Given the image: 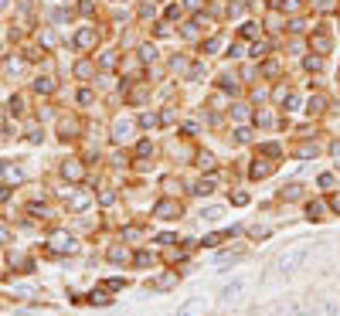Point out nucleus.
Wrapping results in <instances>:
<instances>
[{
	"mask_svg": "<svg viewBox=\"0 0 340 316\" xmlns=\"http://www.w3.org/2000/svg\"><path fill=\"white\" fill-rule=\"evenodd\" d=\"M242 31H245V37H255V34H259V24H245Z\"/></svg>",
	"mask_w": 340,
	"mask_h": 316,
	"instance_id": "nucleus-46",
	"label": "nucleus"
},
{
	"mask_svg": "<svg viewBox=\"0 0 340 316\" xmlns=\"http://www.w3.org/2000/svg\"><path fill=\"white\" fill-rule=\"evenodd\" d=\"M78 102H82V106H89V102H92V92H89V89H82V92H78Z\"/></svg>",
	"mask_w": 340,
	"mask_h": 316,
	"instance_id": "nucleus-44",
	"label": "nucleus"
},
{
	"mask_svg": "<svg viewBox=\"0 0 340 316\" xmlns=\"http://www.w3.org/2000/svg\"><path fill=\"white\" fill-rule=\"evenodd\" d=\"M177 316H204V299L201 296H190L180 303V310H177Z\"/></svg>",
	"mask_w": 340,
	"mask_h": 316,
	"instance_id": "nucleus-6",
	"label": "nucleus"
},
{
	"mask_svg": "<svg viewBox=\"0 0 340 316\" xmlns=\"http://www.w3.org/2000/svg\"><path fill=\"white\" fill-rule=\"evenodd\" d=\"M201 218H204V221H218V218H221V207H208Z\"/></svg>",
	"mask_w": 340,
	"mask_h": 316,
	"instance_id": "nucleus-33",
	"label": "nucleus"
},
{
	"mask_svg": "<svg viewBox=\"0 0 340 316\" xmlns=\"http://www.w3.org/2000/svg\"><path fill=\"white\" fill-rule=\"evenodd\" d=\"M51 20H55V24H65V20H68V10H55Z\"/></svg>",
	"mask_w": 340,
	"mask_h": 316,
	"instance_id": "nucleus-42",
	"label": "nucleus"
},
{
	"mask_svg": "<svg viewBox=\"0 0 340 316\" xmlns=\"http://www.w3.org/2000/svg\"><path fill=\"white\" fill-rule=\"evenodd\" d=\"M48 248L58 252V255H68V252H75V235H68V231H55V235L48 238Z\"/></svg>",
	"mask_w": 340,
	"mask_h": 316,
	"instance_id": "nucleus-3",
	"label": "nucleus"
},
{
	"mask_svg": "<svg viewBox=\"0 0 340 316\" xmlns=\"http://www.w3.org/2000/svg\"><path fill=\"white\" fill-rule=\"evenodd\" d=\"M323 106H327V99H323V95H313V99H310V112H320Z\"/></svg>",
	"mask_w": 340,
	"mask_h": 316,
	"instance_id": "nucleus-29",
	"label": "nucleus"
},
{
	"mask_svg": "<svg viewBox=\"0 0 340 316\" xmlns=\"http://www.w3.org/2000/svg\"><path fill=\"white\" fill-rule=\"evenodd\" d=\"M265 51H269V44H252V58H265Z\"/></svg>",
	"mask_w": 340,
	"mask_h": 316,
	"instance_id": "nucleus-34",
	"label": "nucleus"
},
{
	"mask_svg": "<svg viewBox=\"0 0 340 316\" xmlns=\"http://www.w3.org/2000/svg\"><path fill=\"white\" fill-rule=\"evenodd\" d=\"M330 207H334V211H340V197H334V201H330Z\"/></svg>",
	"mask_w": 340,
	"mask_h": 316,
	"instance_id": "nucleus-50",
	"label": "nucleus"
},
{
	"mask_svg": "<svg viewBox=\"0 0 340 316\" xmlns=\"http://www.w3.org/2000/svg\"><path fill=\"white\" fill-rule=\"evenodd\" d=\"M238 259H242L238 252H225V255H218V262H221V265H228V262H238Z\"/></svg>",
	"mask_w": 340,
	"mask_h": 316,
	"instance_id": "nucleus-35",
	"label": "nucleus"
},
{
	"mask_svg": "<svg viewBox=\"0 0 340 316\" xmlns=\"http://www.w3.org/2000/svg\"><path fill=\"white\" fill-rule=\"evenodd\" d=\"M303 65H306L310 72H320V68H323V58H320V55H313V58H306Z\"/></svg>",
	"mask_w": 340,
	"mask_h": 316,
	"instance_id": "nucleus-24",
	"label": "nucleus"
},
{
	"mask_svg": "<svg viewBox=\"0 0 340 316\" xmlns=\"http://www.w3.org/2000/svg\"><path fill=\"white\" fill-rule=\"evenodd\" d=\"M310 252H313V245H293V248H286V252H279L276 255V262H272V272L276 276H296L303 265H306V259H310Z\"/></svg>",
	"mask_w": 340,
	"mask_h": 316,
	"instance_id": "nucleus-1",
	"label": "nucleus"
},
{
	"mask_svg": "<svg viewBox=\"0 0 340 316\" xmlns=\"http://www.w3.org/2000/svg\"><path fill=\"white\" fill-rule=\"evenodd\" d=\"M0 279H3V272H0Z\"/></svg>",
	"mask_w": 340,
	"mask_h": 316,
	"instance_id": "nucleus-52",
	"label": "nucleus"
},
{
	"mask_svg": "<svg viewBox=\"0 0 340 316\" xmlns=\"http://www.w3.org/2000/svg\"><path fill=\"white\" fill-rule=\"evenodd\" d=\"M272 170H276V163H265V160H255V163H252V170H248V173H252L255 180H259V177H269Z\"/></svg>",
	"mask_w": 340,
	"mask_h": 316,
	"instance_id": "nucleus-12",
	"label": "nucleus"
},
{
	"mask_svg": "<svg viewBox=\"0 0 340 316\" xmlns=\"http://www.w3.org/2000/svg\"><path fill=\"white\" fill-rule=\"evenodd\" d=\"M109 262H126V248H109Z\"/></svg>",
	"mask_w": 340,
	"mask_h": 316,
	"instance_id": "nucleus-30",
	"label": "nucleus"
},
{
	"mask_svg": "<svg viewBox=\"0 0 340 316\" xmlns=\"http://www.w3.org/2000/svg\"><path fill=\"white\" fill-rule=\"evenodd\" d=\"M255 123H262V126H269V123H272V116H269V112H259V116H255Z\"/></svg>",
	"mask_w": 340,
	"mask_h": 316,
	"instance_id": "nucleus-47",
	"label": "nucleus"
},
{
	"mask_svg": "<svg viewBox=\"0 0 340 316\" xmlns=\"http://www.w3.org/2000/svg\"><path fill=\"white\" fill-rule=\"evenodd\" d=\"M317 7L320 10H334V0H317Z\"/></svg>",
	"mask_w": 340,
	"mask_h": 316,
	"instance_id": "nucleus-48",
	"label": "nucleus"
},
{
	"mask_svg": "<svg viewBox=\"0 0 340 316\" xmlns=\"http://www.w3.org/2000/svg\"><path fill=\"white\" fill-rule=\"evenodd\" d=\"M61 177H65V180H82V177H85V167H82L78 160H65V163H61Z\"/></svg>",
	"mask_w": 340,
	"mask_h": 316,
	"instance_id": "nucleus-9",
	"label": "nucleus"
},
{
	"mask_svg": "<svg viewBox=\"0 0 340 316\" xmlns=\"http://www.w3.org/2000/svg\"><path fill=\"white\" fill-rule=\"evenodd\" d=\"M173 282H177V272H170V276H160V279H153L150 286H153V289H170Z\"/></svg>",
	"mask_w": 340,
	"mask_h": 316,
	"instance_id": "nucleus-17",
	"label": "nucleus"
},
{
	"mask_svg": "<svg viewBox=\"0 0 340 316\" xmlns=\"http://www.w3.org/2000/svg\"><path fill=\"white\" fill-rule=\"evenodd\" d=\"M65 3H68V0H65Z\"/></svg>",
	"mask_w": 340,
	"mask_h": 316,
	"instance_id": "nucleus-53",
	"label": "nucleus"
},
{
	"mask_svg": "<svg viewBox=\"0 0 340 316\" xmlns=\"http://www.w3.org/2000/svg\"><path fill=\"white\" fill-rule=\"evenodd\" d=\"M276 7H279V10H289V14H293V10H300V7H303V0H276Z\"/></svg>",
	"mask_w": 340,
	"mask_h": 316,
	"instance_id": "nucleus-19",
	"label": "nucleus"
},
{
	"mask_svg": "<svg viewBox=\"0 0 340 316\" xmlns=\"http://www.w3.org/2000/svg\"><path fill=\"white\" fill-rule=\"evenodd\" d=\"M310 44H313V51H317V55H327V51H330V37H327V34H313Z\"/></svg>",
	"mask_w": 340,
	"mask_h": 316,
	"instance_id": "nucleus-15",
	"label": "nucleus"
},
{
	"mask_svg": "<svg viewBox=\"0 0 340 316\" xmlns=\"http://www.w3.org/2000/svg\"><path fill=\"white\" fill-rule=\"evenodd\" d=\"M89 201H92V197H89V194H75V197H72V211H85V207H89Z\"/></svg>",
	"mask_w": 340,
	"mask_h": 316,
	"instance_id": "nucleus-18",
	"label": "nucleus"
},
{
	"mask_svg": "<svg viewBox=\"0 0 340 316\" xmlns=\"http://www.w3.org/2000/svg\"><path fill=\"white\" fill-rule=\"evenodd\" d=\"M320 214H323V204H320V201H313V204H310V218H320Z\"/></svg>",
	"mask_w": 340,
	"mask_h": 316,
	"instance_id": "nucleus-40",
	"label": "nucleus"
},
{
	"mask_svg": "<svg viewBox=\"0 0 340 316\" xmlns=\"http://www.w3.org/2000/svg\"><path fill=\"white\" fill-rule=\"evenodd\" d=\"M123 286H126L123 279H106V282H102V289H109V293H116V289H123Z\"/></svg>",
	"mask_w": 340,
	"mask_h": 316,
	"instance_id": "nucleus-31",
	"label": "nucleus"
},
{
	"mask_svg": "<svg viewBox=\"0 0 340 316\" xmlns=\"http://www.w3.org/2000/svg\"><path fill=\"white\" fill-rule=\"evenodd\" d=\"M140 58L143 61H153L157 58V44H140Z\"/></svg>",
	"mask_w": 340,
	"mask_h": 316,
	"instance_id": "nucleus-20",
	"label": "nucleus"
},
{
	"mask_svg": "<svg viewBox=\"0 0 340 316\" xmlns=\"http://www.w3.org/2000/svg\"><path fill=\"white\" fill-rule=\"evenodd\" d=\"M231 235H235V228H228V231H214V235H204V242L201 245H221V242H228V238H231Z\"/></svg>",
	"mask_w": 340,
	"mask_h": 316,
	"instance_id": "nucleus-13",
	"label": "nucleus"
},
{
	"mask_svg": "<svg viewBox=\"0 0 340 316\" xmlns=\"http://www.w3.org/2000/svg\"><path fill=\"white\" fill-rule=\"evenodd\" d=\"M150 262H153L150 252H136V265H150Z\"/></svg>",
	"mask_w": 340,
	"mask_h": 316,
	"instance_id": "nucleus-36",
	"label": "nucleus"
},
{
	"mask_svg": "<svg viewBox=\"0 0 340 316\" xmlns=\"http://www.w3.org/2000/svg\"><path fill=\"white\" fill-rule=\"evenodd\" d=\"M20 112H24V99L14 95V99H10V116H20Z\"/></svg>",
	"mask_w": 340,
	"mask_h": 316,
	"instance_id": "nucleus-27",
	"label": "nucleus"
},
{
	"mask_svg": "<svg viewBox=\"0 0 340 316\" xmlns=\"http://www.w3.org/2000/svg\"><path fill=\"white\" fill-rule=\"evenodd\" d=\"M34 92H41V95L55 92V78H48V75H38V78H34Z\"/></svg>",
	"mask_w": 340,
	"mask_h": 316,
	"instance_id": "nucleus-14",
	"label": "nucleus"
},
{
	"mask_svg": "<svg viewBox=\"0 0 340 316\" xmlns=\"http://www.w3.org/2000/svg\"><path fill=\"white\" fill-rule=\"evenodd\" d=\"M262 72H265V75H279V65H276V61H265Z\"/></svg>",
	"mask_w": 340,
	"mask_h": 316,
	"instance_id": "nucleus-45",
	"label": "nucleus"
},
{
	"mask_svg": "<svg viewBox=\"0 0 340 316\" xmlns=\"http://www.w3.org/2000/svg\"><path fill=\"white\" fill-rule=\"evenodd\" d=\"M41 140H44V133H41V130H31V133H27V143H41Z\"/></svg>",
	"mask_w": 340,
	"mask_h": 316,
	"instance_id": "nucleus-39",
	"label": "nucleus"
},
{
	"mask_svg": "<svg viewBox=\"0 0 340 316\" xmlns=\"http://www.w3.org/2000/svg\"><path fill=\"white\" fill-rule=\"evenodd\" d=\"M279 316H310V310H306L303 303H296V299H293V303H286L283 310H279Z\"/></svg>",
	"mask_w": 340,
	"mask_h": 316,
	"instance_id": "nucleus-11",
	"label": "nucleus"
},
{
	"mask_svg": "<svg viewBox=\"0 0 340 316\" xmlns=\"http://www.w3.org/2000/svg\"><path fill=\"white\" fill-rule=\"evenodd\" d=\"M231 116H235L238 123H245L248 119V106H231Z\"/></svg>",
	"mask_w": 340,
	"mask_h": 316,
	"instance_id": "nucleus-26",
	"label": "nucleus"
},
{
	"mask_svg": "<svg viewBox=\"0 0 340 316\" xmlns=\"http://www.w3.org/2000/svg\"><path fill=\"white\" fill-rule=\"evenodd\" d=\"M153 123H157V116H153V112H143V116H140V126H153Z\"/></svg>",
	"mask_w": 340,
	"mask_h": 316,
	"instance_id": "nucleus-38",
	"label": "nucleus"
},
{
	"mask_svg": "<svg viewBox=\"0 0 340 316\" xmlns=\"http://www.w3.org/2000/svg\"><path fill=\"white\" fill-rule=\"evenodd\" d=\"M72 44H75L78 51H85V48H92V44H95V27H82V31L75 34V41H72Z\"/></svg>",
	"mask_w": 340,
	"mask_h": 316,
	"instance_id": "nucleus-10",
	"label": "nucleus"
},
{
	"mask_svg": "<svg viewBox=\"0 0 340 316\" xmlns=\"http://www.w3.org/2000/svg\"><path fill=\"white\" fill-rule=\"evenodd\" d=\"M0 180H7V184H20L24 180V170L17 163H0Z\"/></svg>",
	"mask_w": 340,
	"mask_h": 316,
	"instance_id": "nucleus-8",
	"label": "nucleus"
},
{
	"mask_svg": "<svg viewBox=\"0 0 340 316\" xmlns=\"http://www.w3.org/2000/svg\"><path fill=\"white\" fill-rule=\"evenodd\" d=\"M194 194H201V197H204V194H214V177H208V180H201Z\"/></svg>",
	"mask_w": 340,
	"mask_h": 316,
	"instance_id": "nucleus-21",
	"label": "nucleus"
},
{
	"mask_svg": "<svg viewBox=\"0 0 340 316\" xmlns=\"http://www.w3.org/2000/svg\"><path fill=\"white\" fill-rule=\"evenodd\" d=\"M218 48H221V37H211L208 44H204V55H214Z\"/></svg>",
	"mask_w": 340,
	"mask_h": 316,
	"instance_id": "nucleus-32",
	"label": "nucleus"
},
{
	"mask_svg": "<svg viewBox=\"0 0 340 316\" xmlns=\"http://www.w3.org/2000/svg\"><path fill=\"white\" fill-rule=\"evenodd\" d=\"M153 218H164V221L180 218V204H177V201H160V204L153 207Z\"/></svg>",
	"mask_w": 340,
	"mask_h": 316,
	"instance_id": "nucleus-7",
	"label": "nucleus"
},
{
	"mask_svg": "<svg viewBox=\"0 0 340 316\" xmlns=\"http://www.w3.org/2000/svg\"><path fill=\"white\" fill-rule=\"evenodd\" d=\"M75 75H78V78H89V75H92V61H78Z\"/></svg>",
	"mask_w": 340,
	"mask_h": 316,
	"instance_id": "nucleus-22",
	"label": "nucleus"
},
{
	"mask_svg": "<svg viewBox=\"0 0 340 316\" xmlns=\"http://www.w3.org/2000/svg\"><path fill=\"white\" fill-rule=\"evenodd\" d=\"M248 289H252V279H248V276H235L231 282L221 286V303H225V306H238V303L248 296Z\"/></svg>",
	"mask_w": 340,
	"mask_h": 316,
	"instance_id": "nucleus-2",
	"label": "nucleus"
},
{
	"mask_svg": "<svg viewBox=\"0 0 340 316\" xmlns=\"http://www.w3.org/2000/svg\"><path fill=\"white\" fill-rule=\"evenodd\" d=\"M99 201H102V204L109 207V204H113V201H116V194H113V190H102V197H99Z\"/></svg>",
	"mask_w": 340,
	"mask_h": 316,
	"instance_id": "nucleus-43",
	"label": "nucleus"
},
{
	"mask_svg": "<svg viewBox=\"0 0 340 316\" xmlns=\"http://www.w3.org/2000/svg\"><path fill=\"white\" fill-rule=\"evenodd\" d=\"M133 126H136V123H133L130 116H119V119L113 123V140H116V143H123V140H130Z\"/></svg>",
	"mask_w": 340,
	"mask_h": 316,
	"instance_id": "nucleus-5",
	"label": "nucleus"
},
{
	"mask_svg": "<svg viewBox=\"0 0 340 316\" xmlns=\"http://www.w3.org/2000/svg\"><path fill=\"white\" fill-rule=\"evenodd\" d=\"M317 316H340V296L337 293H327L317 303Z\"/></svg>",
	"mask_w": 340,
	"mask_h": 316,
	"instance_id": "nucleus-4",
	"label": "nucleus"
},
{
	"mask_svg": "<svg viewBox=\"0 0 340 316\" xmlns=\"http://www.w3.org/2000/svg\"><path fill=\"white\" fill-rule=\"evenodd\" d=\"M300 157H317V143H306V147H300Z\"/></svg>",
	"mask_w": 340,
	"mask_h": 316,
	"instance_id": "nucleus-37",
	"label": "nucleus"
},
{
	"mask_svg": "<svg viewBox=\"0 0 340 316\" xmlns=\"http://www.w3.org/2000/svg\"><path fill=\"white\" fill-rule=\"evenodd\" d=\"M89 303H92V306H109L113 299L106 296V289H92V293H89Z\"/></svg>",
	"mask_w": 340,
	"mask_h": 316,
	"instance_id": "nucleus-16",
	"label": "nucleus"
},
{
	"mask_svg": "<svg viewBox=\"0 0 340 316\" xmlns=\"http://www.w3.org/2000/svg\"><path fill=\"white\" fill-rule=\"evenodd\" d=\"M197 167L201 170H214V157H211V153H201V157H197Z\"/></svg>",
	"mask_w": 340,
	"mask_h": 316,
	"instance_id": "nucleus-23",
	"label": "nucleus"
},
{
	"mask_svg": "<svg viewBox=\"0 0 340 316\" xmlns=\"http://www.w3.org/2000/svg\"><path fill=\"white\" fill-rule=\"evenodd\" d=\"M300 190H303L300 184H289V187L283 190V197H286V201H296V197H300Z\"/></svg>",
	"mask_w": 340,
	"mask_h": 316,
	"instance_id": "nucleus-25",
	"label": "nucleus"
},
{
	"mask_svg": "<svg viewBox=\"0 0 340 316\" xmlns=\"http://www.w3.org/2000/svg\"><path fill=\"white\" fill-rule=\"evenodd\" d=\"M201 3H204V0H187V7H190V10H197Z\"/></svg>",
	"mask_w": 340,
	"mask_h": 316,
	"instance_id": "nucleus-49",
	"label": "nucleus"
},
{
	"mask_svg": "<svg viewBox=\"0 0 340 316\" xmlns=\"http://www.w3.org/2000/svg\"><path fill=\"white\" fill-rule=\"evenodd\" d=\"M61 133H65V140H68V133H78V123H61Z\"/></svg>",
	"mask_w": 340,
	"mask_h": 316,
	"instance_id": "nucleus-41",
	"label": "nucleus"
},
{
	"mask_svg": "<svg viewBox=\"0 0 340 316\" xmlns=\"http://www.w3.org/2000/svg\"><path fill=\"white\" fill-rule=\"evenodd\" d=\"M248 140H252V130H248V126L235 130V143H248Z\"/></svg>",
	"mask_w": 340,
	"mask_h": 316,
	"instance_id": "nucleus-28",
	"label": "nucleus"
},
{
	"mask_svg": "<svg viewBox=\"0 0 340 316\" xmlns=\"http://www.w3.org/2000/svg\"><path fill=\"white\" fill-rule=\"evenodd\" d=\"M0 7H7V0H0Z\"/></svg>",
	"mask_w": 340,
	"mask_h": 316,
	"instance_id": "nucleus-51",
	"label": "nucleus"
}]
</instances>
